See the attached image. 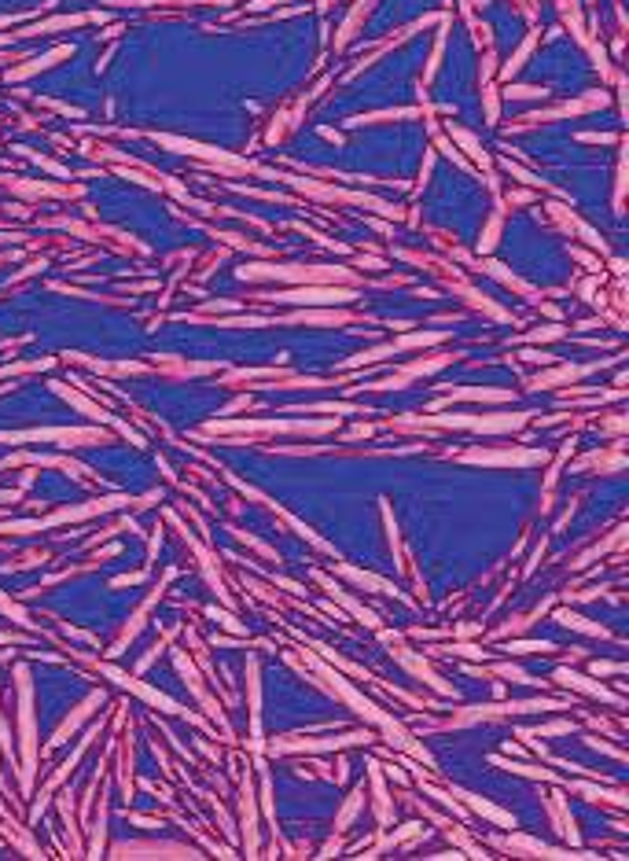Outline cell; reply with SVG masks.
Segmentation results:
<instances>
[{"label": "cell", "mask_w": 629, "mask_h": 861, "mask_svg": "<svg viewBox=\"0 0 629 861\" xmlns=\"http://www.w3.org/2000/svg\"><path fill=\"white\" fill-rule=\"evenodd\" d=\"M273 302H291V306H339V302H354L357 291L354 287H328V284H306V287H291V291L280 295H265Z\"/></svg>", "instance_id": "obj_1"}, {"label": "cell", "mask_w": 629, "mask_h": 861, "mask_svg": "<svg viewBox=\"0 0 629 861\" xmlns=\"http://www.w3.org/2000/svg\"><path fill=\"white\" fill-rule=\"evenodd\" d=\"M0 442H59V445H100L111 442L107 431L92 427H56V431H23V434H0Z\"/></svg>", "instance_id": "obj_2"}, {"label": "cell", "mask_w": 629, "mask_h": 861, "mask_svg": "<svg viewBox=\"0 0 629 861\" xmlns=\"http://www.w3.org/2000/svg\"><path fill=\"white\" fill-rule=\"evenodd\" d=\"M567 703L563 699H548V696H537V699H519V703H493V707H471L464 710L460 725L464 721H478V718H500V714H541V710H563Z\"/></svg>", "instance_id": "obj_3"}, {"label": "cell", "mask_w": 629, "mask_h": 861, "mask_svg": "<svg viewBox=\"0 0 629 861\" xmlns=\"http://www.w3.org/2000/svg\"><path fill=\"white\" fill-rule=\"evenodd\" d=\"M243 280H328V276H346V273H317V269H298V265H243Z\"/></svg>", "instance_id": "obj_4"}, {"label": "cell", "mask_w": 629, "mask_h": 861, "mask_svg": "<svg viewBox=\"0 0 629 861\" xmlns=\"http://www.w3.org/2000/svg\"><path fill=\"white\" fill-rule=\"evenodd\" d=\"M103 674H107V677H114V681H118L122 688H129V692L144 696L147 703H155L158 710H162V714H184L188 721H195V718H191L184 707L177 703V699H169V696H162V692H155V688H147V685L140 681V677H129V674H122V670H114V666H103Z\"/></svg>", "instance_id": "obj_5"}, {"label": "cell", "mask_w": 629, "mask_h": 861, "mask_svg": "<svg viewBox=\"0 0 629 861\" xmlns=\"http://www.w3.org/2000/svg\"><path fill=\"white\" fill-rule=\"evenodd\" d=\"M368 740H372L368 732H346V736H324V740L295 736V740H276L273 751H339V747H350V743H368Z\"/></svg>", "instance_id": "obj_6"}, {"label": "cell", "mask_w": 629, "mask_h": 861, "mask_svg": "<svg viewBox=\"0 0 629 861\" xmlns=\"http://www.w3.org/2000/svg\"><path fill=\"white\" fill-rule=\"evenodd\" d=\"M500 847H511V850H530V858H548V861H589L596 854H578V850H559V847H545L530 836H511V839H500Z\"/></svg>", "instance_id": "obj_7"}, {"label": "cell", "mask_w": 629, "mask_h": 861, "mask_svg": "<svg viewBox=\"0 0 629 861\" xmlns=\"http://www.w3.org/2000/svg\"><path fill=\"white\" fill-rule=\"evenodd\" d=\"M556 677H559V685H567V688H578V692L593 696V699H604V703H611V707H622V696H618V692H607V688H604L600 681H593V677L578 674V670L559 666V670H556Z\"/></svg>", "instance_id": "obj_8"}, {"label": "cell", "mask_w": 629, "mask_h": 861, "mask_svg": "<svg viewBox=\"0 0 629 861\" xmlns=\"http://www.w3.org/2000/svg\"><path fill=\"white\" fill-rule=\"evenodd\" d=\"M118 858H199L191 847L177 843H125L118 847Z\"/></svg>", "instance_id": "obj_9"}, {"label": "cell", "mask_w": 629, "mask_h": 861, "mask_svg": "<svg viewBox=\"0 0 629 861\" xmlns=\"http://www.w3.org/2000/svg\"><path fill=\"white\" fill-rule=\"evenodd\" d=\"M464 460H471V464H519V467H526V464H541V460H545V449H537V453H515V449L486 453V449H471V453H464Z\"/></svg>", "instance_id": "obj_10"}, {"label": "cell", "mask_w": 629, "mask_h": 861, "mask_svg": "<svg viewBox=\"0 0 629 861\" xmlns=\"http://www.w3.org/2000/svg\"><path fill=\"white\" fill-rule=\"evenodd\" d=\"M332 423H291V420H262V423H210V431H328Z\"/></svg>", "instance_id": "obj_11"}, {"label": "cell", "mask_w": 629, "mask_h": 861, "mask_svg": "<svg viewBox=\"0 0 629 861\" xmlns=\"http://www.w3.org/2000/svg\"><path fill=\"white\" fill-rule=\"evenodd\" d=\"M453 795H460V799L471 806L475 814H482L486 821H493V825H500V828H515V817H511L508 810H500V806H493V802H486L482 795H471V791H460V788H456Z\"/></svg>", "instance_id": "obj_12"}, {"label": "cell", "mask_w": 629, "mask_h": 861, "mask_svg": "<svg viewBox=\"0 0 629 861\" xmlns=\"http://www.w3.org/2000/svg\"><path fill=\"white\" fill-rule=\"evenodd\" d=\"M317 582H321V586H324L328 593H332V597H335L339 604H343V608H346L350 615H357V619H361V622H365V626H372V630H379V619H376V611L361 608V604H357L354 597H350V593H343V589H339V586H335V582H328V578H324V574H317Z\"/></svg>", "instance_id": "obj_13"}, {"label": "cell", "mask_w": 629, "mask_h": 861, "mask_svg": "<svg viewBox=\"0 0 629 861\" xmlns=\"http://www.w3.org/2000/svg\"><path fill=\"white\" fill-rule=\"evenodd\" d=\"M243 843H247V858H254V850H258V825H254V788L250 780H243Z\"/></svg>", "instance_id": "obj_14"}, {"label": "cell", "mask_w": 629, "mask_h": 861, "mask_svg": "<svg viewBox=\"0 0 629 861\" xmlns=\"http://www.w3.org/2000/svg\"><path fill=\"white\" fill-rule=\"evenodd\" d=\"M398 659H401V666H409V670H412V674H416V677H420V681H427L431 688H438V692H442V696H449V692H453V688H449V685H445V681H442V677H438V674H434V670H431L427 663H423V659H420V655H412V652H405V648H398Z\"/></svg>", "instance_id": "obj_15"}, {"label": "cell", "mask_w": 629, "mask_h": 861, "mask_svg": "<svg viewBox=\"0 0 629 861\" xmlns=\"http://www.w3.org/2000/svg\"><path fill=\"white\" fill-rule=\"evenodd\" d=\"M173 663H177V670H180V674H184V685L191 688V692H195V699H199V703H202V707H206V710H210V714H214V718H221V710H217V703H214V699H210V696H206V688H202V685H199V677H195V666H191V663H188V659H184V655H180V652H177V659H173Z\"/></svg>", "instance_id": "obj_16"}, {"label": "cell", "mask_w": 629, "mask_h": 861, "mask_svg": "<svg viewBox=\"0 0 629 861\" xmlns=\"http://www.w3.org/2000/svg\"><path fill=\"white\" fill-rule=\"evenodd\" d=\"M574 795H585V799H600V802H611V806H629V795L622 788H596V784H571Z\"/></svg>", "instance_id": "obj_17"}, {"label": "cell", "mask_w": 629, "mask_h": 861, "mask_svg": "<svg viewBox=\"0 0 629 861\" xmlns=\"http://www.w3.org/2000/svg\"><path fill=\"white\" fill-rule=\"evenodd\" d=\"M335 571H339V574H346V578H350V582H357V586H368L372 593H394V597H398V589H394L387 578H379V574H368V571L346 567V563H339Z\"/></svg>", "instance_id": "obj_18"}, {"label": "cell", "mask_w": 629, "mask_h": 861, "mask_svg": "<svg viewBox=\"0 0 629 861\" xmlns=\"http://www.w3.org/2000/svg\"><path fill=\"white\" fill-rule=\"evenodd\" d=\"M81 23H89V15H59V19H48V23H37V26L23 30V37H37V34H56V30H74V26H81Z\"/></svg>", "instance_id": "obj_19"}, {"label": "cell", "mask_w": 629, "mask_h": 861, "mask_svg": "<svg viewBox=\"0 0 629 861\" xmlns=\"http://www.w3.org/2000/svg\"><path fill=\"white\" fill-rule=\"evenodd\" d=\"M96 703H100V696L85 699V703H81L78 710H74V714H70L67 721H63L59 736H56V740H52V743H63V740H67V736H70V732H74V729H78V725H81V721H85V718H89V714H92V710H96Z\"/></svg>", "instance_id": "obj_20"}, {"label": "cell", "mask_w": 629, "mask_h": 861, "mask_svg": "<svg viewBox=\"0 0 629 861\" xmlns=\"http://www.w3.org/2000/svg\"><path fill=\"white\" fill-rule=\"evenodd\" d=\"M556 622H563L567 630H578V633H593V637H607V630L600 622H585L582 615H574V611H556Z\"/></svg>", "instance_id": "obj_21"}, {"label": "cell", "mask_w": 629, "mask_h": 861, "mask_svg": "<svg viewBox=\"0 0 629 861\" xmlns=\"http://www.w3.org/2000/svg\"><path fill=\"white\" fill-rule=\"evenodd\" d=\"M284 324H350V317H343V313H295V317H287Z\"/></svg>", "instance_id": "obj_22"}, {"label": "cell", "mask_w": 629, "mask_h": 861, "mask_svg": "<svg viewBox=\"0 0 629 861\" xmlns=\"http://www.w3.org/2000/svg\"><path fill=\"white\" fill-rule=\"evenodd\" d=\"M63 56H70V48L63 45V48H56V52H48V56H41V59H34V63H26V67H19L12 78H30V74H37V70H45V67H52V63H59Z\"/></svg>", "instance_id": "obj_23"}, {"label": "cell", "mask_w": 629, "mask_h": 861, "mask_svg": "<svg viewBox=\"0 0 629 861\" xmlns=\"http://www.w3.org/2000/svg\"><path fill=\"white\" fill-rule=\"evenodd\" d=\"M449 136H453V140H456V144H464V151H467V155H471V158H475V162H482V166H489V155L482 151V147H478V140H475V136H471V133H464V129H456V125H449Z\"/></svg>", "instance_id": "obj_24"}, {"label": "cell", "mask_w": 629, "mask_h": 861, "mask_svg": "<svg viewBox=\"0 0 629 861\" xmlns=\"http://www.w3.org/2000/svg\"><path fill=\"white\" fill-rule=\"evenodd\" d=\"M59 394H63V398H67V401H70V405H78V409H81V412H85V416H89V420H103V423H114V416H111V412L96 409V405H92V401H85L81 394H70V390H63V387H59Z\"/></svg>", "instance_id": "obj_25"}, {"label": "cell", "mask_w": 629, "mask_h": 861, "mask_svg": "<svg viewBox=\"0 0 629 861\" xmlns=\"http://www.w3.org/2000/svg\"><path fill=\"white\" fill-rule=\"evenodd\" d=\"M453 398L456 401H504L508 394H504V390H482V387H475V390H453Z\"/></svg>", "instance_id": "obj_26"}, {"label": "cell", "mask_w": 629, "mask_h": 861, "mask_svg": "<svg viewBox=\"0 0 629 861\" xmlns=\"http://www.w3.org/2000/svg\"><path fill=\"white\" fill-rule=\"evenodd\" d=\"M493 765H504V769L519 773V777H534V780H556L548 769H537V765H515V762H504V758H489Z\"/></svg>", "instance_id": "obj_27"}, {"label": "cell", "mask_w": 629, "mask_h": 861, "mask_svg": "<svg viewBox=\"0 0 629 861\" xmlns=\"http://www.w3.org/2000/svg\"><path fill=\"white\" fill-rule=\"evenodd\" d=\"M589 368H559V372H548V376H537L534 379V387H556V383H563V379H578V376H585Z\"/></svg>", "instance_id": "obj_28"}, {"label": "cell", "mask_w": 629, "mask_h": 861, "mask_svg": "<svg viewBox=\"0 0 629 861\" xmlns=\"http://www.w3.org/2000/svg\"><path fill=\"white\" fill-rule=\"evenodd\" d=\"M508 655H526V652H556V644L552 641H511L504 644Z\"/></svg>", "instance_id": "obj_29"}, {"label": "cell", "mask_w": 629, "mask_h": 861, "mask_svg": "<svg viewBox=\"0 0 629 861\" xmlns=\"http://www.w3.org/2000/svg\"><path fill=\"white\" fill-rule=\"evenodd\" d=\"M482 269H486V273H493V276H497V280H500V284H508V287H515V291H522V295H530V299H534V291H530V287H526V284H522V280H515V276H511L508 269H500V265H497V262H486V265H482Z\"/></svg>", "instance_id": "obj_30"}, {"label": "cell", "mask_w": 629, "mask_h": 861, "mask_svg": "<svg viewBox=\"0 0 629 861\" xmlns=\"http://www.w3.org/2000/svg\"><path fill=\"white\" fill-rule=\"evenodd\" d=\"M493 670H497L500 677H508L511 685H541L537 677H530V674H526V670H522V666H508V663H500V666H493Z\"/></svg>", "instance_id": "obj_31"}, {"label": "cell", "mask_w": 629, "mask_h": 861, "mask_svg": "<svg viewBox=\"0 0 629 861\" xmlns=\"http://www.w3.org/2000/svg\"><path fill=\"white\" fill-rule=\"evenodd\" d=\"M504 169H508V173H511V177H515V180H522V184H530V188H548V180H541V177H534V173H530V169H522L519 162H511V158H508V162H504Z\"/></svg>", "instance_id": "obj_32"}, {"label": "cell", "mask_w": 629, "mask_h": 861, "mask_svg": "<svg viewBox=\"0 0 629 861\" xmlns=\"http://www.w3.org/2000/svg\"><path fill=\"white\" fill-rule=\"evenodd\" d=\"M368 8H372V4L365 0V4H357L354 12H350V19L343 23V34H339V41H350V37L357 34V26H361V19H365V12H368Z\"/></svg>", "instance_id": "obj_33"}, {"label": "cell", "mask_w": 629, "mask_h": 861, "mask_svg": "<svg viewBox=\"0 0 629 861\" xmlns=\"http://www.w3.org/2000/svg\"><path fill=\"white\" fill-rule=\"evenodd\" d=\"M449 655H460V659H478V663H486L489 659V652L486 648H478V644H453V648H445Z\"/></svg>", "instance_id": "obj_34"}, {"label": "cell", "mask_w": 629, "mask_h": 861, "mask_svg": "<svg viewBox=\"0 0 629 861\" xmlns=\"http://www.w3.org/2000/svg\"><path fill=\"white\" fill-rule=\"evenodd\" d=\"M571 729H574L571 721H552V725H537L534 732H530V729L526 732H530V736H571Z\"/></svg>", "instance_id": "obj_35"}, {"label": "cell", "mask_w": 629, "mask_h": 861, "mask_svg": "<svg viewBox=\"0 0 629 861\" xmlns=\"http://www.w3.org/2000/svg\"><path fill=\"white\" fill-rule=\"evenodd\" d=\"M206 615H210V619H214V622H221V626H225L228 633H236V637L243 633V626H239L236 619H232V615H228L225 608H206Z\"/></svg>", "instance_id": "obj_36"}, {"label": "cell", "mask_w": 629, "mask_h": 861, "mask_svg": "<svg viewBox=\"0 0 629 861\" xmlns=\"http://www.w3.org/2000/svg\"><path fill=\"white\" fill-rule=\"evenodd\" d=\"M291 412H335V416H346V412H368V409H361V405H302V409H291Z\"/></svg>", "instance_id": "obj_37"}, {"label": "cell", "mask_w": 629, "mask_h": 861, "mask_svg": "<svg viewBox=\"0 0 629 861\" xmlns=\"http://www.w3.org/2000/svg\"><path fill=\"white\" fill-rule=\"evenodd\" d=\"M423 795H431V799H438L442 806H449L453 814H460V817H464V810H460V806H456V799H453L449 791H438V788H431V784H423Z\"/></svg>", "instance_id": "obj_38"}, {"label": "cell", "mask_w": 629, "mask_h": 861, "mask_svg": "<svg viewBox=\"0 0 629 861\" xmlns=\"http://www.w3.org/2000/svg\"><path fill=\"white\" fill-rule=\"evenodd\" d=\"M361 802H365V791H357V795H354V799H350V802H346V810H343V814H339V825H335V828H346L350 821H354V814H357V806H361Z\"/></svg>", "instance_id": "obj_39"}, {"label": "cell", "mask_w": 629, "mask_h": 861, "mask_svg": "<svg viewBox=\"0 0 629 861\" xmlns=\"http://www.w3.org/2000/svg\"><path fill=\"white\" fill-rule=\"evenodd\" d=\"M534 96H545V89H530V85H515V89H508V100H534Z\"/></svg>", "instance_id": "obj_40"}, {"label": "cell", "mask_w": 629, "mask_h": 861, "mask_svg": "<svg viewBox=\"0 0 629 861\" xmlns=\"http://www.w3.org/2000/svg\"><path fill=\"white\" fill-rule=\"evenodd\" d=\"M593 674H626V663H593Z\"/></svg>", "instance_id": "obj_41"}, {"label": "cell", "mask_w": 629, "mask_h": 861, "mask_svg": "<svg viewBox=\"0 0 629 861\" xmlns=\"http://www.w3.org/2000/svg\"><path fill=\"white\" fill-rule=\"evenodd\" d=\"M563 335V328H537V332H530V343H545V339H556Z\"/></svg>", "instance_id": "obj_42"}, {"label": "cell", "mask_w": 629, "mask_h": 861, "mask_svg": "<svg viewBox=\"0 0 629 861\" xmlns=\"http://www.w3.org/2000/svg\"><path fill=\"white\" fill-rule=\"evenodd\" d=\"M497 228H500V217L489 221V228H486V236H482V251H489V247L497 243Z\"/></svg>", "instance_id": "obj_43"}, {"label": "cell", "mask_w": 629, "mask_h": 861, "mask_svg": "<svg viewBox=\"0 0 629 861\" xmlns=\"http://www.w3.org/2000/svg\"><path fill=\"white\" fill-rule=\"evenodd\" d=\"M589 743H593V747H596V751H604V754H615V758H626V754H622V751L607 747V743H604V740H589Z\"/></svg>", "instance_id": "obj_44"}, {"label": "cell", "mask_w": 629, "mask_h": 861, "mask_svg": "<svg viewBox=\"0 0 629 861\" xmlns=\"http://www.w3.org/2000/svg\"><path fill=\"white\" fill-rule=\"evenodd\" d=\"M522 357H526V361H541V365H548V361H552V354H537V350H526Z\"/></svg>", "instance_id": "obj_45"}, {"label": "cell", "mask_w": 629, "mask_h": 861, "mask_svg": "<svg viewBox=\"0 0 629 861\" xmlns=\"http://www.w3.org/2000/svg\"><path fill=\"white\" fill-rule=\"evenodd\" d=\"M357 265H361V269H383V262H379V258H361Z\"/></svg>", "instance_id": "obj_46"}, {"label": "cell", "mask_w": 629, "mask_h": 861, "mask_svg": "<svg viewBox=\"0 0 629 861\" xmlns=\"http://www.w3.org/2000/svg\"><path fill=\"white\" fill-rule=\"evenodd\" d=\"M387 777H394V780H398V784H405V780H409V777H405V773H401V769H394V765H387Z\"/></svg>", "instance_id": "obj_47"}, {"label": "cell", "mask_w": 629, "mask_h": 861, "mask_svg": "<svg viewBox=\"0 0 629 861\" xmlns=\"http://www.w3.org/2000/svg\"><path fill=\"white\" fill-rule=\"evenodd\" d=\"M0 376H12V368H0Z\"/></svg>", "instance_id": "obj_48"}, {"label": "cell", "mask_w": 629, "mask_h": 861, "mask_svg": "<svg viewBox=\"0 0 629 861\" xmlns=\"http://www.w3.org/2000/svg\"><path fill=\"white\" fill-rule=\"evenodd\" d=\"M4 41H8V37H0V45H4Z\"/></svg>", "instance_id": "obj_49"}]
</instances>
